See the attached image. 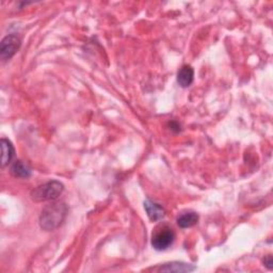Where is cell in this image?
<instances>
[{"mask_svg": "<svg viewBox=\"0 0 273 273\" xmlns=\"http://www.w3.org/2000/svg\"><path fill=\"white\" fill-rule=\"evenodd\" d=\"M64 186L58 181L45 182L31 191V199L34 202H47L58 199L63 192Z\"/></svg>", "mask_w": 273, "mask_h": 273, "instance_id": "7a4b0ae2", "label": "cell"}, {"mask_svg": "<svg viewBox=\"0 0 273 273\" xmlns=\"http://www.w3.org/2000/svg\"><path fill=\"white\" fill-rule=\"evenodd\" d=\"M144 208L149 220L153 222L161 220L165 217V209H163L159 204H157L151 200H146L144 202Z\"/></svg>", "mask_w": 273, "mask_h": 273, "instance_id": "5b68a950", "label": "cell"}, {"mask_svg": "<svg viewBox=\"0 0 273 273\" xmlns=\"http://www.w3.org/2000/svg\"><path fill=\"white\" fill-rule=\"evenodd\" d=\"M22 41L16 34H9L6 36L0 44V57L3 61L10 60L18 51Z\"/></svg>", "mask_w": 273, "mask_h": 273, "instance_id": "277c9868", "label": "cell"}, {"mask_svg": "<svg viewBox=\"0 0 273 273\" xmlns=\"http://www.w3.org/2000/svg\"><path fill=\"white\" fill-rule=\"evenodd\" d=\"M175 239V234L173 229L168 225L157 228L152 236V245L157 251H165L170 245H172Z\"/></svg>", "mask_w": 273, "mask_h": 273, "instance_id": "3957f363", "label": "cell"}, {"mask_svg": "<svg viewBox=\"0 0 273 273\" xmlns=\"http://www.w3.org/2000/svg\"><path fill=\"white\" fill-rule=\"evenodd\" d=\"M67 215V206L62 202L51 203L42 210L40 225L45 230H53L63 223Z\"/></svg>", "mask_w": 273, "mask_h": 273, "instance_id": "6da1fadb", "label": "cell"}, {"mask_svg": "<svg viewBox=\"0 0 273 273\" xmlns=\"http://www.w3.org/2000/svg\"><path fill=\"white\" fill-rule=\"evenodd\" d=\"M159 270L163 272H191L195 270V267L186 263L173 262V263L165 264V266H162Z\"/></svg>", "mask_w": 273, "mask_h": 273, "instance_id": "30bf717a", "label": "cell"}, {"mask_svg": "<svg viewBox=\"0 0 273 273\" xmlns=\"http://www.w3.org/2000/svg\"><path fill=\"white\" fill-rule=\"evenodd\" d=\"M264 264L267 266L269 269H271L272 268V256L269 255V256L266 257V259H264Z\"/></svg>", "mask_w": 273, "mask_h": 273, "instance_id": "8fae6325", "label": "cell"}, {"mask_svg": "<svg viewBox=\"0 0 273 273\" xmlns=\"http://www.w3.org/2000/svg\"><path fill=\"white\" fill-rule=\"evenodd\" d=\"M11 174L18 179H28L31 176V169L24 161L16 160L11 168Z\"/></svg>", "mask_w": 273, "mask_h": 273, "instance_id": "ba28073f", "label": "cell"}, {"mask_svg": "<svg viewBox=\"0 0 273 273\" xmlns=\"http://www.w3.org/2000/svg\"><path fill=\"white\" fill-rule=\"evenodd\" d=\"M194 71L192 66L183 65L177 74V83L182 88H188L193 83Z\"/></svg>", "mask_w": 273, "mask_h": 273, "instance_id": "8992f818", "label": "cell"}, {"mask_svg": "<svg viewBox=\"0 0 273 273\" xmlns=\"http://www.w3.org/2000/svg\"><path fill=\"white\" fill-rule=\"evenodd\" d=\"M1 166L4 168L8 166L9 163L14 158L15 155V149L14 146L11 143V141L6 139H1Z\"/></svg>", "mask_w": 273, "mask_h": 273, "instance_id": "52a82bcc", "label": "cell"}, {"mask_svg": "<svg viewBox=\"0 0 273 273\" xmlns=\"http://www.w3.org/2000/svg\"><path fill=\"white\" fill-rule=\"evenodd\" d=\"M197 221H199V216L193 211H187V213H183L177 218V224L182 228H192L197 223Z\"/></svg>", "mask_w": 273, "mask_h": 273, "instance_id": "9c48e42d", "label": "cell"}]
</instances>
